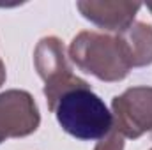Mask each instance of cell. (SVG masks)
<instances>
[{
    "label": "cell",
    "mask_w": 152,
    "mask_h": 150,
    "mask_svg": "<svg viewBox=\"0 0 152 150\" xmlns=\"http://www.w3.org/2000/svg\"><path fill=\"white\" fill-rule=\"evenodd\" d=\"M50 111L55 113L60 127L67 134L85 141L101 140L113 127V115L87 81L64 92Z\"/></svg>",
    "instance_id": "6da1fadb"
},
{
    "label": "cell",
    "mask_w": 152,
    "mask_h": 150,
    "mask_svg": "<svg viewBox=\"0 0 152 150\" xmlns=\"http://www.w3.org/2000/svg\"><path fill=\"white\" fill-rule=\"evenodd\" d=\"M69 57L83 73L101 81H120L131 71V62L118 36L99 32H80L71 46Z\"/></svg>",
    "instance_id": "7a4b0ae2"
},
{
    "label": "cell",
    "mask_w": 152,
    "mask_h": 150,
    "mask_svg": "<svg viewBox=\"0 0 152 150\" xmlns=\"http://www.w3.org/2000/svg\"><path fill=\"white\" fill-rule=\"evenodd\" d=\"M34 62H36V69H37L39 76L46 83L44 95L48 99L50 110L64 92L83 83V79L76 78L71 73L64 44L58 37L41 39L34 51Z\"/></svg>",
    "instance_id": "3957f363"
},
{
    "label": "cell",
    "mask_w": 152,
    "mask_h": 150,
    "mask_svg": "<svg viewBox=\"0 0 152 150\" xmlns=\"http://www.w3.org/2000/svg\"><path fill=\"white\" fill-rule=\"evenodd\" d=\"M113 129L124 138L136 140L152 131V87H134L112 103Z\"/></svg>",
    "instance_id": "277c9868"
},
{
    "label": "cell",
    "mask_w": 152,
    "mask_h": 150,
    "mask_svg": "<svg viewBox=\"0 0 152 150\" xmlns=\"http://www.w3.org/2000/svg\"><path fill=\"white\" fill-rule=\"evenodd\" d=\"M39 122L37 104L28 92L7 90L0 94V143L36 133Z\"/></svg>",
    "instance_id": "5b68a950"
},
{
    "label": "cell",
    "mask_w": 152,
    "mask_h": 150,
    "mask_svg": "<svg viewBox=\"0 0 152 150\" xmlns=\"http://www.w3.org/2000/svg\"><path fill=\"white\" fill-rule=\"evenodd\" d=\"M76 7L83 14V18L92 21L94 25L110 32H122L133 23L142 4L110 2V0H81V2H76Z\"/></svg>",
    "instance_id": "8992f818"
},
{
    "label": "cell",
    "mask_w": 152,
    "mask_h": 150,
    "mask_svg": "<svg viewBox=\"0 0 152 150\" xmlns=\"http://www.w3.org/2000/svg\"><path fill=\"white\" fill-rule=\"evenodd\" d=\"M129 57L131 67H145L152 64V27L142 21H133L127 28L117 34Z\"/></svg>",
    "instance_id": "52a82bcc"
},
{
    "label": "cell",
    "mask_w": 152,
    "mask_h": 150,
    "mask_svg": "<svg viewBox=\"0 0 152 150\" xmlns=\"http://www.w3.org/2000/svg\"><path fill=\"white\" fill-rule=\"evenodd\" d=\"M124 136L112 127V131L104 136V138H101L99 141H97V145H96V149L94 150H124Z\"/></svg>",
    "instance_id": "ba28073f"
},
{
    "label": "cell",
    "mask_w": 152,
    "mask_h": 150,
    "mask_svg": "<svg viewBox=\"0 0 152 150\" xmlns=\"http://www.w3.org/2000/svg\"><path fill=\"white\" fill-rule=\"evenodd\" d=\"M147 9H149V11L152 12V2H151V4H147Z\"/></svg>",
    "instance_id": "9c48e42d"
},
{
    "label": "cell",
    "mask_w": 152,
    "mask_h": 150,
    "mask_svg": "<svg viewBox=\"0 0 152 150\" xmlns=\"http://www.w3.org/2000/svg\"><path fill=\"white\" fill-rule=\"evenodd\" d=\"M151 150H152V149H151Z\"/></svg>",
    "instance_id": "30bf717a"
}]
</instances>
